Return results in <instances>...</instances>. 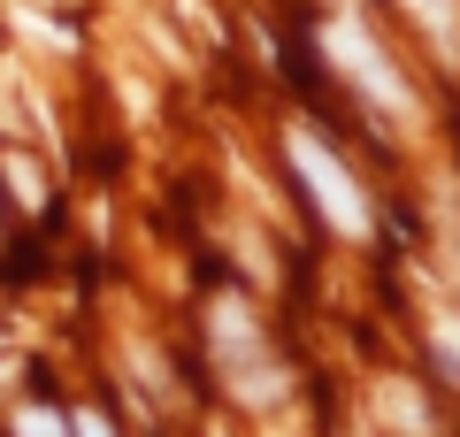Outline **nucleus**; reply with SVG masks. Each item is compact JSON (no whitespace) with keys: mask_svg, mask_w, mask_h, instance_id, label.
Segmentation results:
<instances>
[{"mask_svg":"<svg viewBox=\"0 0 460 437\" xmlns=\"http://www.w3.org/2000/svg\"><path fill=\"white\" fill-rule=\"evenodd\" d=\"M422 8V23H445V39H460V23H453V0H414Z\"/></svg>","mask_w":460,"mask_h":437,"instance_id":"obj_6","label":"nucleus"},{"mask_svg":"<svg viewBox=\"0 0 460 437\" xmlns=\"http://www.w3.org/2000/svg\"><path fill=\"white\" fill-rule=\"evenodd\" d=\"M23 437H62V422H54L47 406H31V415H23Z\"/></svg>","mask_w":460,"mask_h":437,"instance_id":"obj_7","label":"nucleus"},{"mask_svg":"<svg viewBox=\"0 0 460 437\" xmlns=\"http://www.w3.org/2000/svg\"><path fill=\"white\" fill-rule=\"evenodd\" d=\"M77 437H115V430H108L100 415H77Z\"/></svg>","mask_w":460,"mask_h":437,"instance_id":"obj_8","label":"nucleus"},{"mask_svg":"<svg viewBox=\"0 0 460 437\" xmlns=\"http://www.w3.org/2000/svg\"><path fill=\"white\" fill-rule=\"evenodd\" d=\"M429 345H438V361L453 369V384H460V315H438V323H429Z\"/></svg>","mask_w":460,"mask_h":437,"instance_id":"obj_4","label":"nucleus"},{"mask_svg":"<svg viewBox=\"0 0 460 437\" xmlns=\"http://www.w3.org/2000/svg\"><path fill=\"white\" fill-rule=\"evenodd\" d=\"M215 345L230 353V384H238V399H269V391H277V376H269V353H261V338L246 330V315H238V308L215 315Z\"/></svg>","mask_w":460,"mask_h":437,"instance_id":"obj_3","label":"nucleus"},{"mask_svg":"<svg viewBox=\"0 0 460 437\" xmlns=\"http://www.w3.org/2000/svg\"><path fill=\"white\" fill-rule=\"evenodd\" d=\"M292 169H299V184H307V200L323 208V223L345 230V238H361L368 230V200H361V184L345 177L338 154H330L323 138H307V130H292Z\"/></svg>","mask_w":460,"mask_h":437,"instance_id":"obj_1","label":"nucleus"},{"mask_svg":"<svg viewBox=\"0 0 460 437\" xmlns=\"http://www.w3.org/2000/svg\"><path fill=\"white\" fill-rule=\"evenodd\" d=\"M8 184H16L23 208H39V200H47V184H39V169H31V162H8Z\"/></svg>","mask_w":460,"mask_h":437,"instance_id":"obj_5","label":"nucleus"},{"mask_svg":"<svg viewBox=\"0 0 460 437\" xmlns=\"http://www.w3.org/2000/svg\"><path fill=\"white\" fill-rule=\"evenodd\" d=\"M323 47L338 54V69H345V77H353V85H361L368 100H384V115H399V123H407V115H414V100H407V85L392 77V62H384V54L368 47V39L353 31V23H330V31H323Z\"/></svg>","mask_w":460,"mask_h":437,"instance_id":"obj_2","label":"nucleus"}]
</instances>
